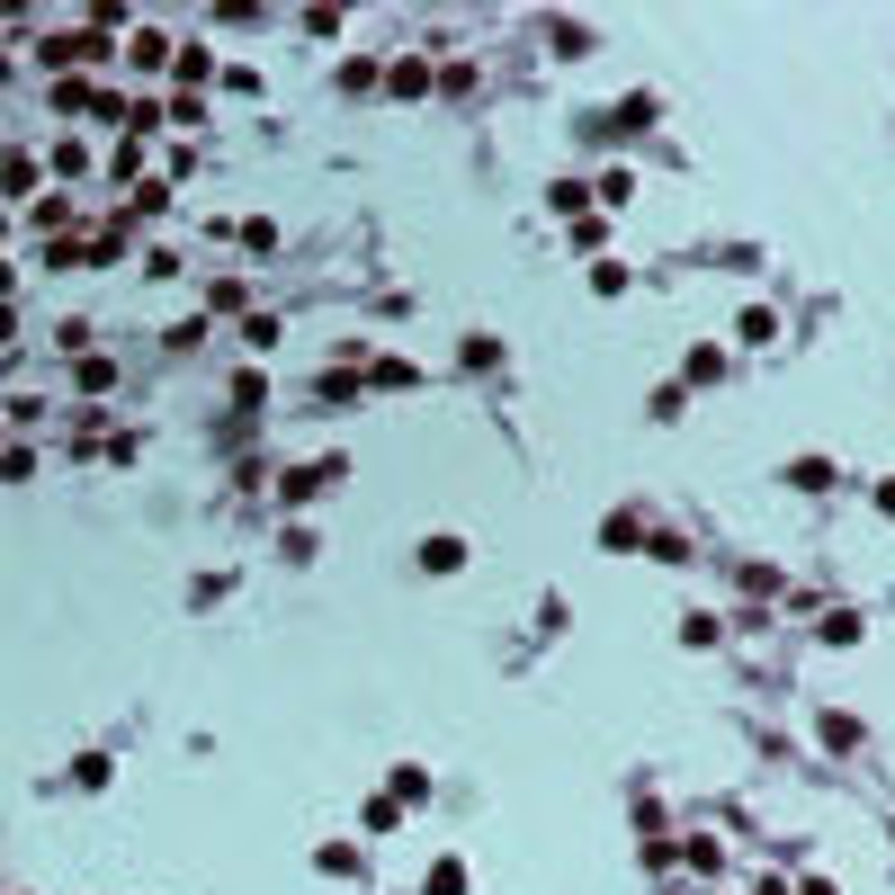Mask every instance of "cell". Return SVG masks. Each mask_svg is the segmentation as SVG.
I'll return each instance as SVG.
<instances>
[{"label": "cell", "instance_id": "cell-1", "mask_svg": "<svg viewBox=\"0 0 895 895\" xmlns=\"http://www.w3.org/2000/svg\"><path fill=\"white\" fill-rule=\"evenodd\" d=\"M331 484H350V457H314V466L279 474V502H314V493H331Z\"/></svg>", "mask_w": 895, "mask_h": 895}, {"label": "cell", "instance_id": "cell-2", "mask_svg": "<svg viewBox=\"0 0 895 895\" xmlns=\"http://www.w3.org/2000/svg\"><path fill=\"white\" fill-rule=\"evenodd\" d=\"M600 546H609V556H636V546H654V528H645L636 511H609V520H600Z\"/></svg>", "mask_w": 895, "mask_h": 895}, {"label": "cell", "instance_id": "cell-3", "mask_svg": "<svg viewBox=\"0 0 895 895\" xmlns=\"http://www.w3.org/2000/svg\"><path fill=\"white\" fill-rule=\"evenodd\" d=\"M171 73H179V99H197L206 81H216V54H206V45H179V63H171Z\"/></svg>", "mask_w": 895, "mask_h": 895}, {"label": "cell", "instance_id": "cell-4", "mask_svg": "<svg viewBox=\"0 0 895 895\" xmlns=\"http://www.w3.org/2000/svg\"><path fill=\"white\" fill-rule=\"evenodd\" d=\"M734 340H743V350H771V340H779V314H771V305H743V314H734Z\"/></svg>", "mask_w": 895, "mask_h": 895}, {"label": "cell", "instance_id": "cell-5", "mask_svg": "<svg viewBox=\"0 0 895 895\" xmlns=\"http://www.w3.org/2000/svg\"><path fill=\"white\" fill-rule=\"evenodd\" d=\"M815 636H823V645H860V636H869V618H860V609H823V618H815Z\"/></svg>", "mask_w": 895, "mask_h": 895}, {"label": "cell", "instance_id": "cell-6", "mask_svg": "<svg viewBox=\"0 0 895 895\" xmlns=\"http://www.w3.org/2000/svg\"><path fill=\"white\" fill-rule=\"evenodd\" d=\"M457 565H466V537H448V528L422 537V574H457Z\"/></svg>", "mask_w": 895, "mask_h": 895}, {"label": "cell", "instance_id": "cell-7", "mask_svg": "<svg viewBox=\"0 0 895 895\" xmlns=\"http://www.w3.org/2000/svg\"><path fill=\"white\" fill-rule=\"evenodd\" d=\"M368 385L376 394H403V385H422V368H412V359H368Z\"/></svg>", "mask_w": 895, "mask_h": 895}, {"label": "cell", "instance_id": "cell-8", "mask_svg": "<svg viewBox=\"0 0 895 895\" xmlns=\"http://www.w3.org/2000/svg\"><path fill=\"white\" fill-rule=\"evenodd\" d=\"M125 54H134V73H162V63H179V45H162L153 28H134V45H125Z\"/></svg>", "mask_w": 895, "mask_h": 895}, {"label": "cell", "instance_id": "cell-9", "mask_svg": "<svg viewBox=\"0 0 895 895\" xmlns=\"http://www.w3.org/2000/svg\"><path fill=\"white\" fill-rule=\"evenodd\" d=\"M788 484H797V493H833V457H797Z\"/></svg>", "mask_w": 895, "mask_h": 895}, {"label": "cell", "instance_id": "cell-10", "mask_svg": "<svg viewBox=\"0 0 895 895\" xmlns=\"http://www.w3.org/2000/svg\"><path fill=\"white\" fill-rule=\"evenodd\" d=\"M725 376V350H690V359H680V385H717Z\"/></svg>", "mask_w": 895, "mask_h": 895}, {"label": "cell", "instance_id": "cell-11", "mask_svg": "<svg viewBox=\"0 0 895 895\" xmlns=\"http://www.w3.org/2000/svg\"><path fill=\"white\" fill-rule=\"evenodd\" d=\"M385 81H394L403 99H422V90H430V63H422V54H403V63H394V73H385Z\"/></svg>", "mask_w": 895, "mask_h": 895}, {"label": "cell", "instance_id": "cell-12", "mask_svg": "<svg viewBox=\"0 0 895 895\" xmlns=\"http://www.w3.org/2000/svg\"><path fill=\"white\" fill-rule=\"evenodd\" d=\"M717 636H725L717 609H690V618H680V645H717Z\"/></svg>", "mask_w": 895, "mask_h": 895}, {"label": "cell", "instance_id": "cell-13", "mask_svg": "<svg viewBox=\"0 0 895 895\" xmlns=\"http://www.w3.org/2000/svg\"><path fill=\"white\" fill-rule=\"evenodd\" d=\"M546 197H556V216H574V225H582V206H591L600 188H582V179H556V188H546Z\"/></svg>", "mask_w": 895, "mask_h": 895}, {"label": "cell", "instance_id": "cell-14", "mask_svg": "<svg viewBox=\"0 0 895 895\" xmlns=\"http://www.w3.org/2000/svg\"><path fill=\"white\" fill-rule=\"evenodd\" d=\"M242 350H260V359L279 350V314H251V323H242Z\"/></svg>", "mask_w": 895, "mask_h": 895}, {"label": "cell", "instance_id": "cell-15", "mask_svg": "<svg viewBox=\"0 0 895 895\" xmlns=\"http://www.w3.org/2000/svg\"><path fill=\"white\" fill-rule=\"evenodd\" d=\"M117 385V359H99V350H81V394H108Z\"/></svg>", "mask_w": 895, "mask_h": 895}, {"label": "cell", "instance_id": "cell-16", "mask_svg": "<svg viewBox=\"0 0 895 895\" xmlns=\"http://www.w3.org/2000/svg\"><path fill=\"white\" fill-rule=\"evenodd\" d=\"M385 797H403V806H422V797H430V771H412V762H403V771H394V788H385Z\"/></svg>", "mask_w": 895, "mask_h": 895}, {"label": "cell", "instance_id": "cell-17", "mask_svg": "<svg viewBox=\"0 0 895 895\" xmlns=\"http://www.w3.org/2000/svg\"><path fill=\"white\" fill-rule=\"evenodd\" d=\"M680 860H690L699 877H717V869H725V842H680Z\"/></svg>", "mask_w": 895, "mask_h": 895}, {"label": "cell", "instance_id": "cell-18", "mask_svg": "<svg viewBox=\"0 0 895 895\" xmlns=\"http://www.w3.org/2000/svg\"><path fill=\"white\" fill-rule=\"evenodd\" d=\"M314 869H331V877H350V869H359V851H350V842H323V851H314Z\"/></svg>", "mask_w": 895, "mask_h": 895}, {"label": "cell", "instance_id": "cell-19", "mask_svg": "<svg viewBox=\"0 0 895 895\" xmlns=\"http://www.w3.org/2000/svg\"><path fill=\"white\" fill-rule=\"evenodd\" d=\"M430 895H466V860H439L430 869Z\"/></svg>", "mask_w": 895, "mask_h": 895}, {"label": "cell", "instance_id": "cell-20", "mask_svg": "<svg viewBox=\"0 0 895 895\" xmlns=\"http://www.w3.org/2000/svg\"><path fill=\"white\" fill-rule=\"evenodd\" d=\"M877 511H886V520H895V474H877Z\"/></svg>", "mask_w": 895, "mask_h": 895}, {"label": "cell", "instance_id": "cell-21", "mask_svg": "<svg viewBox=\"0 0 895 895\" xmlns=\"http://www.w3.org/2000/svg\"><path fill=\"white\" fill-rule=\"evenodd\" d=\"M797 895H842V886L833 877H797Z\"/></svg>", "mask_w": 895, "mask_h": 895}, {"label": "cell", "instance_id": "cell-22", "mask_svg": "<svg viewBox=\"0 0 895 895\" xmlns=\"http://www.w3.org/2000/svg\"><path fill=\"white\" fill-rule=\"evenodd\" d=\"M752 895H797V886H779V877H762V886H752Z\"/></svg>", "mask_w": 895, "mask_h": 895}]
</instances>
